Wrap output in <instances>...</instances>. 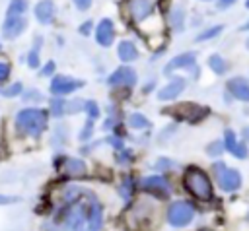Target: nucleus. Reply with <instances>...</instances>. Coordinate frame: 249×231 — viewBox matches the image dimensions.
<instances>
[{
	"instance_id": "nucleus-47",
	"label": "nucleus",
	"mask_w": 249,
	"mask_h": 231,
	"mask_svg": "<svg viewBox=\"0 0 249 231\" xmlns=\"http://www.w3.org/2000/svg\"><path fill=\"white\" fill-rule=\"evenodd\" d=\"M202 2H210V0H202Z\"/></svg>"
},
{
	"instance_id": "nucleus-1",
	"label": "nucleus",
	"mask_w": 249,
	"mask_h": 231,
	"mask_svg": "<svg viewBox=\"0 0 249 231\" xmlns=\"http://www.w3.org/2000/svg\"><path fill=\"white\" fill-rule=\"evenodd\" d=\"M16 128L21 134L37 136L47 128V115L41 109H23L16 115Z\"/></svg>"
},
{
	"instance_id": "nucleus-32",
	"label": "nucleus",
	"mask_w": 249,
	"mask_h": 231,
	"mask_svg": "<svg viewBox=\"0 0 249 231\" xmlns=\"http://www.w3.org/2000/svg\"><path fill=\"white\" fill-rule=\"evenodd\" d=\"M82 109H86V103L84 101H68V105H66V113H78V111H82Z\"/></svg>"
},
{
	"instance_id": "nucleus-29",
	"label": "nucleus",
	"mask_w": 249,
	"mask_h": 231,
	"mask_svg": "<svg viewBox=\"0 0 249 231\" xmlns=\"http://www.w3.org/2000/svg\"><path fill=\"white\" fill-rule=\"evenodd\" d=\"M86 111H88V116H89L91 120H95V118L99 116V107H97L95 101H86Z\"/></svg>"
},
{
	"instance_id": "nucleus-2",
	"label": "nucleus",
	"mask_w": 249,
	"mask_h": 231,
	"mask_svg": "<svg viewBox=\"0 0 249 231\" xmlns=\"http://www.w3.org/2000/svg\"><path fill=\"white\" fill-rule=\"evenodd\" d=\"M185 188L198 200H208L212 196V184L208 175L198 167H189L185 171Z\"/></svg>"
},
{
	"instance_id": "nucleus-9",
	"label": "nucleus",
	"mask_w": 249,
	"mask_h": 231,
	"mask_svg": "<svg viewBox=\"0 0 249 231\" xmlns=\"http://www.w3.org/2000/svg\"><path fill=\"white\" fill-rule=\"evenodd\" d=\"M128 12H130L134 21H144L154 12V2L152 0H130Z\"/></svg>"
},
{
	"instance_id": "nucleus-20",
	"label": "nucleus",
	"mask_w": 249,
	"mask_h": 231,
	"mask_svg": "<svg viewBox=\"0 0 249 231\" xmlns=\"http://www.w3.org/2000/svg\"><path fill=\"white\" fill-rule=\"evenodd\" d=\"M208 68H210L214 74L222 76V74H226V70H228V62H226L220 54H210V56H208Z\"/></svg>"
},
{
	"instance_id": "nucleus-41",
	"label": "nucleus",
	"mask_w": 249,
	"mask_h": 231,
	"mask_svg": "<svg viewBox=\"0 0 249 231\" xmlns=\"http://www.w3.org/2000/svg\"><path fill=\"white\" fill-rule=\"evenodd\" d=\"M91 25H93V23H91V21H86V23H84V27H82V29H80V31H82V33H84V35H88V33H89V29H91Z\"/></svg>"
},
{
	"instance_id": "nucleus-39",
	"label": "nucleus",
	"mask_w": 249,
	"mask_h": 231,
	"mask_svg": "<svg viewBox=\"0 0 249 231\" xmlns=\"http://www.w3.org/2000/svg\"><path fill=\"white\" fill-rule=\"evenodd\" d=\"M16 200H18L16 196H4V194H0V204H12Z\"/></svg>"
},
{
	"instance_id": "nucleus-31",
	"label": "nucleus",
	"mask_w": 249,
	"mask_h": 231,
	"mask_svg": "<svg viewBox=\"0 0 249 231\" xmlns=\"http://www.w3.org/2000/svg\"><path fill=\"white\" fill-rule=\"evenodd\" d=\"M130 190H132V179L126 177L124 182H123V186H121V196H123V200H128V198H130Z\"/></svg>"
},
{
	"instance_id": "nucleus-33",
	"label": "nucleus",
	"mask_w": 249,
	"mask_h": 231,
	"mask_svg": "<svg viewBox=\"0 0 249 231\" xmlns=\"http://www.w3.org/2000/svg\"><path fill=\"white\" fill-rule=\"evenodd\" d=\"M10 72H12L10 64H8L6 60H0V83H2V82H6V80L10 78Z\"/></svg>"
},
{
	"instance_id": "nucleus-25",
	"label": "nucleus",
	"mask_w": 249,
	"mask_h": 231,
	"mask_svg": "<svg viewBox=\"0 0 249 231\" xmlns=\"http://www.w3.org/2000/svg\"><path fill=\"white\" fill-rule=\"evenodd\" d=\"M39 47H41V37H37L35 47H33V50L29 52V58H27V62H29L31 68H37L39 66Z\"/></svg>"
},
{
	"instance_id": "nucleus-40",
	"label": "nucleus",
	"mask_w": 249,
	"mask_h": 231,
	"mask_svg": "<svg viewBox=\"0 0 249 231\" xmlns=\"http://www.w3.org/2000/svg\"><path fill=\"white\" fill-rule=\"evenodd\" d=\"M109 144L115 146L117 149H123V144H121V140H117V138H109Z\"/></svg>"
},
{
	"instance_id": "nucleus-44",
	"label": "nucleus",
	"mask_w": 249,
	"mask_h": 231,
	"mask_svg": "<svg viewBox=\"0 0 249 231\" xmlns=\"http://www.w3.org/2000/svg\"><path fill=\"white\" fill-rule=\"evenodd\" d=\"M241 31H249V19H247V21L241 25Z\"/></svg>"
},
{
	"instance_id": "nucleus-43",
	"label": "nucleus",
	"mask_w": 249,
	"mask_h": 231,
	"mask_svg": "<svg viewBox=\"0 0 249 231\" xmlns=\"http://www.w3.org/2000/svg\"><path fill=\"white\" fill-rule=\"evenodd\" d=\"M243 138L249 142V126H245V128H243Z\"/></svg>"
},
{
	"instance_id": "nucleus-11",
	"label": "nucleus",
	"mask_w": 249,
	"mask_h": 231,
	"mask_svg": "<svg viewBox=\"0 0 249 231\" xmlns=\"http://www.w3.org/2000/svg\"><path fill=\"white\" fill-rule=\"evenodd\" d=\"M25 29V19L21 16H8L2 25V35L6 39H16Z\"/></svg>"
},
{
	"instance_id": "nucleus-45",
	"label": "nucleus",
	"mask_w": 249,
	"mask_h": 231,
	"mask_svg": "<svg viewBox=\"0 0 249 231\" xmlns=\"http://www.w3.org/2000/svg\"><path fill=\"white\" fill-rule=\"evenodd\" d=\"M245 8H247V10H249V0H245Z\"/></svg>"
},
{
	"instance_id": "nucleus-27",
	"label": "nucleus",
	"mask_w": 249,
	"mask_h": 231,
	"mask_svg": "<svg viewBox=\"0 0 249 231\" xmlns=\"http://www.w3.org/2000/svg\"><path fill=\"white\" fill-rule=\"evenodd\" d=\"M19 93H21V83L19 82H16L8 87H0V95H4V97H16Z\"/></svg>"
},
{
	"instance_id": "nucleus-21",
	"label": "nucleus",
	"mask_w": 249,
	"mask_h": 231,
	"mask_svg": "<svg viewBox=\"0 0 249 231\" xmlns=\"http://www.w3.org/2000/svg\"><path fill=\"white\" fill-rule=\"evenodd\" d=\"M64 169H66V173H68V175H72V177H78V175H84V173H86V165H84V161L74 159V157L66 159Z\"/></svg>"
},
{
	"instance_id": "nucleus-46",
	"label": "nucleus",
	"mask_w": 249,
	"mask_h": 231,
	"mask_svg": "<svg viewBox=\"0 0 249 231\" xmlns=\"http://www.w3.org/2000/svg\"><path fill=\"white\" fill-rule=\"evenodd\" d=\"M245 47H247V49H249V39H247V41H245Z\"/></svg>"
},
{
	"instance_id": "nucleus-22",
	"label": "nucleus",
	"mask_w": 249,
	"mask_h": 231,
	"mask_svg": "<svg viewBox=\"0 0 249 231\" xmlns=\"http://www.w3.org/2000/svg\"><path fill=\"white\" fill-rule=\"evenodd\" d=\"M222 29H224V25H222V23H218V25H212V27H206L204 31H200V33L196 35V41H198V43L210 41V39L218 37V35L222 33Z\"/></svg>"
},
{
	"instance_id": "nucleus-18",
	"label": "nucleus",
	"mask_w": 249,
	"mask_h": 231,
	"mask_svg": "<svg viewBox=\"0 0 249 231\" xmlns=\"http://www.w3.org/2000/svg\"><path fill=\"white\" fill-rule=\"evenodd\" d=\"M136 56H138V50L130 41H121L119 43V58L123 62H132Z\"/></svg>"
},
{
	"instance_id": "nucleus-38",
	"label": "nucleus",
	"mask_w": 249,
	"mask_h": 231,
	"mask_svg": "<svg viewBox=\"0 0 249 231\" xmlns=\"http://www.w3.org/2000/svg\"><path fill=\"white\" fill-rule=\"evenodd\" d=\"M237 0H218V10H226V8H230L231 4H235Z\"/></svg>"
},
{
	"instance_id": "nucleus-5",
	"label": "nucleus",
	"mask_w": 249,
	"mask_h": 231,
	"mask_svg": "<svg viewBox=\"0 0 249 231\" xmlns=\"http://www.w3.org/2000/svg\"><path fill=\"white\" fill-rule=\"evenodd\" d=\"M140 188L146 192H152L160 198H167L169 196V182L163 177H146L140 181Z\"/></svg>"
},
{
	"instance_id": "nucleus-10",
	"label": "nucleus",
	"mask_w": 249,
	"mask_h": 231,
	"mask_svg": "<svg viewBox=\"0 0 249 231\" xmlns=\"http://www.w3.org/2000/svg\"><path fill=\"white\" fill-rule=\"evenodd\" d=\"M195 62H196V54H195V52L177 54V56H173V58L165 64L163 74H171V72H175V70H179V68H193Z\"/></svg>"
},
{
	"instance_id": "nucleus-36",
	"label": "nucleus",
	"mask_w": 249,
	"mask_h": 231,
	"mask_svg": "<svg viewBox=\"0 0 249 231\" xmlns=\"http://www.w3.org/2000/svg\"><path fill=\"white\" fill-rule=\"evenodd\" d=\"M53 72H54V62H53V60H49V62L45 64V68H43V72H41V74H43V76H51Z\"/></svg>"
},
{
	"instance_id": "nucleus-42",
	"label": "nucleus",
	"mask_w": 249,
	"mask_h": 231,
	"mask_svg": "<svg viewBox=\"0 0 249 231\" xmlns=\"http://www.w3.org/2000/svg\"><path fill=\"white\" fill-rule=\"evenodd\" d=\"M39 97H41V95H39L37 91H31V93H27V95H25V99H39Z\"/></svg>"
},
{
	"instance_id": "nucleus-3",
	"label": "nucleus",
	"mask_w": 249,
	"mask_h": 231,
	"mask_svg": "<svg viewBox=\"0 0 249 231\" xmlns=\"http://www.w3.org/2000/svg\"><path fill=\"white\" fill-rule=\"evenodd\" d=\"M195 217V208L185 202V200H177L169 206L167 210V221L173 225V227H183L187 223H191Z\"/></svg>"
},
{
	"instance_id": "nucleus-23",
	"label": "nucleus",
	"mask_w": 249,
	"mask_h": 231,
	"mask_svg": "<svg viewBox=\"0 0 249 231\" xmlns=\"http://www.w3.org/2000/svg\"><path fill=\"white\" fill-rule=\"evenodd\" d=\"M27 10V0H12L8 8V16H21Z\"/></svg>"
},
{
	"instance_id": "nucleus-37",
	"label": "nucleus",
	"mask_w": 249,
	"mask_h": 231,
	"mask_svg": "<svg viewBox=\"0 0 249 231\" xmlns=\"http://www.w3.org/2000/svg\"><path fill=\"white\" fill-rule=\"evenodd\" d=\"M74 4L78 6V10H88L89 4H91V0H74Z\"/></svg>"
},
{
	"instance_id": "nucleus-13",
	"label": "nucleus",
	"mask_w": 249,
	"mask_h": 231,
	"mask_svg": "<svg viewBox=\"0 0 249 231\" xmlns=\"http://www.w3.org/2000/svg\"><path fill=\"white\" fill-rule=\"evenodd\" d=\"M113 37H115L113 21L111 19H101L99 25H97V29H95V41L101 47H109L113 43Z\"/></svg>"
},
{
	"instance_id": "nucleus-7",
	"label": "nucleus",
	"mask_w": 249,
	"mask_h": 231,
	"mask_svg": "<svg viewBox=\"0 0 249 231\" xmlns=\"http://www.w3.org/2000/svg\"><path fill=\"white\" fill-rule=\"evenodd\" d=\"M107 83H109V85H124V87H132V85L136 83V72H134L132 68H128V66H121V68H117V70L109 76Z\"/></svg>"
},
{
	"instance_id": "nucleus-16",
	"label": "nucleus",
	"mask_w": 249,
	"mask_h": 231,
	"mask_svg": "<svg viewBox=\"0 0 249 231\" xmlns=\"http://www.w3.org/2000/svg\"><path fill=\"white\" fill-rule=\"evenodd\" d=\"M84 219H86V212H84L82 206H78V208H72V210L66 214L64 225H66V229H70V231H82Z\"/></svg>"
},
{
	"instance_id": "nucleus-24",
	"label": "nucleus",
	"mask_w": 249,
	"mask_h": 231,
	"mask_svg": "<svg viewBox=\"0 0 249 231\" xmlns=\"http://www.w3.org/2000/svg\"><path fill=\"white\" fill-rule=\"evenodd\" d=\"M128 124H130L132 128H146V126H148V118H146L144 115H140V113H132V115L128 116Z\"/></svg>"
},
{
	"instance_id": "nucleus-26",
	"label": "nucleus",
	"mask_w": 249,
	"mask_h": 231,
	"mask_svg": "<svg viewBox=\"0 0 249 231\" xmlns=\"http://www.w3.org/2000/svg\"><path fill=\"white\" fill-rule=\"evenodd\" d=\"M224 146H226V149L231 151V153H233V149L237 148V140H235L233 130H226V132H224Z\"/></svg>"
},
{
	"instance_id": "nucleus-12",
	"label": "nucleus",
	"mask_w": 249,
	"mask_h": 231,
	"mask_svg": "<svg viewBox=\"0 0 249 231\" xmlns=\"http://www.w3.org/2000/svg\"><path fill=\"white\" fill-rule=\"evenodd\" d=\"M167 113H175V115L181 116V118L198 120L200 116L206 115V109H204V107H198V105H193V103H183V105H179L177 109H167Z\"/></svg>"
},
{
	"instance_id": "nucleus-8",
	"label": "nucleus",
	"mask_w": 249,
	"mask_h": 231,
	"mask_svg": "<svg viewBox=\"0 0 249 231\" xmlns=\"http://www.w3.org/2000/svg\"><path fill=\"white\" fill-rule=\"evenodd\" d=\"M226 87H228V91H230L231 97H235L239 101H249V82L245 78L233 76V78L228 80Z\"/></svg>"
},
{
	"instance_id": "nucleus-34",
	"label": "nucleus",
	"mask_w": 249,
	"mask_h": 231,
	"mask_svg": "<svg viewBox=\"0 0 249 231\" xmlns=\"http://www.w3.org/2000/svg\"><path fill=\"white\" fill-rule=\"evenodd\" d=\"M247 153H249V151H247L245 144H237V148L233 149V155H235V157H239V159H245V157H247Z\"/></svg>"
},
{
	"instance_id": "nucleus-30",
	"label": "nucleus",
	"mask_w": 249,
	"mask_h": 231,
	"mask_svg": "<svg viewBox=\"0 0 249 231\" xmlns=\"http://www.w3.org/2000/svg\"><path fill=\"white\" fill-rule=\"evenodd\" d=\"M224 144L222 142H212V144H208V148H206V153L208 155H220L222 151H224Z\"/></svg>"
},
{
	"instance_id": "nucleus-15",
	"label": "nucleus",
	"mask_w": 249,
	"mask_h": 231,
	"mask_svg": "<svg viewBox=\"0 0 249 231\" xmlns=\"http://www.w3.org/2000/svg\"><path fill=\"white\" fill-rule=\"evenodd\" d=\"M88 223L89 231H99L103 223V214H101V204L93 194H89V212H88Z\"/></svg>"
},
{
	"instance_id": "nucleus-28",
	"label": "nucleus",
	"mask_w": 249,
	"mask_h": 231,
	"mask_svg": "<svg viewBox=\"0 0 249 231\" xmlns=\"http://www.w3.org/2000/svg\"><path fill=\"white\" fill-rule=\"evenodd\" d=\"M66 101L64 99H53L51 101V113L53 115H56V116H60L62 113H66Z\"/></svg>"
},
{
	"instance_id": "nucleus-4",
	"label": "nucleus",
	"mask_w": 249,
	"mask_h": 231,
	"mask_svg": "<svg viewBox=\"0 0 249 231\" xmlns=\"http://www.w3.org/2000/svg\"><path fill=\"white\" fill-rule=\"evenodd\" d=\"M214 173H216V181H218V184H220L222 190L231 192V190H237L241 186V175H239V171H235L231 167H226L224 163H216L214 165Z\"/></svg>"
},
{
	"instance_id": "nucleus-35",
	"label": "nucleus",
	"mask_w": 249,
	"mask_h": 231,
	"mask_svg": "<svg viewBox=\"0 0 249 231\" xmlns=\"http://www.w3.org/2000/svg\"><path fill=\"white\" fill-rule=\"evenodd\" d=\"M171 165H173V163H171L169 159H163V157L156 161V167H158V169H161V171H163V169H171Z\"/></svg>"
},
{
	"instance_id": "nucleus-6",
	"label": "nucleus",
	"mask_w": 249,
	"mask_h": 231,
	"mask_svg": "<svg viewBox=\"0 0 249 231\" xmlns=\"http://www.w3.org/2000/svg\"><path fill=\"white\" fill-rule=\"evenodd\" d=\"M82 85H84L82 80H74L70 76H56L51 82V91L54 95H66V93H72L74 89H78Z\"/></svg>"
},
{
	"instance_id": "nucleus-17",
	"label": "nucleus",
	"mask_w": 249,
	"mask_h": 231,
	"mask_svg": "<svg viewBox=\"0 0 249 231\" xmlns=\"http://www.w3.org/2000/svg\"><path fill=\"white\" fill-rule=\"evenodd\" d=\"M35 17L41 23H51L54 19V4L51 0H41L35 6Z\"/></svg>"
},
{
	"instance_id": "nucleus-19",
	"label": "nucleus",
	"mask_w": 249,
	"mask_h": 231,
	"mask_svg": "<svg viewBox=\"0 0 249 231\" xmlns=\"http://www.w3.org/2000/svg\"><path fill=\"white\" fill-rule=\"evenodd\" d=\"M169 25L175 29V31H181L183 25H185V10L181 6L173 8L171 14H169Z\"/></svg>"
},
{
	"instance_id": "nucleus-14",
	"label": "nucleus",
	"mask_w": 249,
	"mask_h": 231,
	"mask_svg": "<svg viewBox=\"0 0 249 231\" xmlns=\"http://www.w3.org/2000/svg\"><path fill=\"white\" fill-rule=\"evenodd\" d=\"M183 89H185V80H183V78H173L167 85H163V87L158 91V99H160V101H171V99H175Z\"/></svg>"
}]
</instances>
